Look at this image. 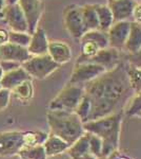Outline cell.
<instances>
[{
	"instance_id": "1f68e13d",
	"label": "cell",
	"mask_w": 141,
	"mask_h": 159,
	"mask_svg": "<svg viewBox=\"0 0 141 159\" xmlns=\"http://www.w3.org/2000/svg\"><path fill=\"white\" fill-rule=\"evenodd\" d=\"M31 34H27L25 32H12L9 33V40L12 43H16V45L22 46V47L27 48L31 42Z\"/></svg>"
},
{
	"instance_id": "74e56055",
	"label": "cell",
	"mask_w": 141,
	"mask_h": 159,
	"mask_svg": "<svg viewBox=\"0 0 141 159\" xmlns=\"http://www.w3.org/2000/svg\"><path fill=\"white\" fill-rule=\"evenodd\" d=\"M9 40V33L4 30H0V45H3Z\"/></svg>"
},
{
	"instance_id": "4fadbf2b",
	"label": "cell",
	"mask_w": 141,
	"mask_h": 159,
	"mask_svg": "<svg viewBox=\"0 0 141 159\" xmlns=\"http://www.w3.org/2000/svg\"><path fill=\"white\" fill-rule=\"evenodd\" d=\"M7 24L15 32H27V22L21 7L18 3L9 4L3 11Z\"/></svg>"
},
{
	"instance_id": "836d02e7",
	"label": "cell",
	"mask_w": 141,
	"mask_h": 159,
	"mask_svg": "<svg viewBox=\"0 0 141 159\" xmlns=\"http://www.w3.org/2000/svg\"><path fill=\"white\" fill-rule=\"evenodd\" d=\"M10 89H0V110H4L7 107L10 102Z\"/></svg>"
},
{
	"instance_id": "ac0fdd59",
	"label": "cell",
	"mask_w": 141,
	"mask_h": 159,
	"mask_svg": "<svg viewBox=\"0 0 141 159\" xmlns=\"http://www.w3.org/2000/svg\"><path fill=\"white\" fill-rule=\"evenodd\" d=\"M27 80H31V75L22 67H19L3 74L2 79L0 80V84H1L2 88L11 90Z\"/></svg>"
},
{
	"instance_id": "603a6c76",
	"label": "cell",
	"mask_w": 141,
	"mask_h": 159,
	"mask_svg": "<svg viewBox=\"0 0 141 159\" xmlns=\"http://www.w3.org/2000/svg\"><path fill=\"white\" fill-rule=\"evenodd\" d=\"M79 40H89L96 43L100 49L110 47L109 46V37H107V33L103 32V31L97 29V30H92L88 31L82 35V37Z\"/></svg>"
},
{
	"instance_id": "9a60e30c",
	"label": "cell",
	"mask_w": 141,
	"mask_h": 159,
	"mask_svg": "<svg viewBox=\"0 0 141 159\" xmlns=\"http://www.w3.org/2000/svg\"><path fill=\"white\" fill-rule=\"evenodd\" d=\"M48 54L58 65H62L71 61L72 50L68 43L63 42H48Z\"/></svg>"
},
{
	"instance_id": "b9f144b4",
	"label": "cell",
	"mask_w": 141,
	"mask_h": 159,
	"mask_svg": "<svg viewBox=\"0 0 141 159\" xmlns=\"http://www.w3.org/2000/svg\"><path fill=\"white\" fill-rule=\"evenodd\" d=\"M135 116H137V117H140V118H141V109L137 112V114L135 115Z\"/></svg>"
},
{
	"instance_id": "484cf974",
	"label": "cell",
	"mask_w": 141,
	"mask_h": 159,
	"mask_svg": "<svg viewBox=\"0 0 141 159\" xmlns=\"http://www.w3.org/2000/svg\"><path fill=\"white\" fill-rule=\"evenodd\" d=\"M81 43V53L76 63H83L89 61L100 50V48L93 42L89 40H80Z\"/></svg>"
},
{
	"instance_id": "cb8c5ba5",
	"label": "cell",
	"mask_w": 141,
	"mask_h": 159,
	"mask_svg": "<svg viewBox=\"0 0 141 159\" xmlns=\"http://www.w3.org/2000/svg\"><path fill=\"white\" fill-rule=\"evenodd\" d=\"M21 159H47L43 145H35V147H23L18 153Z\"/></svg>"
},
{
	"instance_id": "7c38bea8",
	"label": "cell",
	"mask_w": 141,
	"mask_h": 159,
	"mask_svg": "<svg viewBox=\"0 0 141 159\" xmlns=\"http://www.w3.org/2000/svg\"><path fill=\"white\" fill-rule=\"evenodd\" d=\"M32 57L27 48L12 43L0 45V61H15L18 63H24Z\"/></svg>"
},
{
	"instance_id": "d590c367",
	"label": "cell",
	"mask_w": 141,
	"mask_h": 159,
	"mask_svg": "<svg viewBox=\"0 0 141 159\" xmlns=\"http://www.w3.org/2000/svg\"><path fill=\"white\" fill-rule=\"evenodd\" d=\"M132 18V21H135L137 24L141 25V2H137V4L135 6L134 10H133Z\"/></svg>"
},
{
	"instance_id": "83f0119b",
	"label": "cell",
	"mask_w": 141,
	"mask_h": 159,
	"mask_svg": "<svg viewBox=\"0 0 141 159\" xmlns=\"http://www.w3.org/2000/svg\"><path fill=\"white\" fill-rule=\"evenodd\" d=\"M75 114L80 118V120L82 123L89 121V118H91V112H92V105L89 100L88 99L86 96H83V98L81 99L80 103L78 104V106L75 109Z\"/></svg>"
},
{
	"instance_id": "ffe728a7",
	"label": "cell",
	"mask_w": 141,
	"mask_h": 159,
	"mask_svg": "<svg viewBox=\"0 0 141 159\" xmlns=\"http://www.w3.org/2000/svg\"><path fill=\"white\" fill-rule=\"evenodd\" d=\"M141 47V25L135 21H131V29L127 39L125 42L123 51L127 54L137 52Z\"/></svg>"
},
{
	"instance_id": "4316f807",
	"label": "cell",
	"mask_w": 141,
	"mask_h": 159,
	"mask_svg": "<svg viewBox=\"0 0 141 159\" xmlns=\"http://www.w3.org/2000/svg\"><path fill=\"white\" fill-rule=\"evenodd\" d=\"M48 135L43 132H27L23 133L24 147H35L42 145L48 139Z\"/></svg>"
},
{
	"instance_id": "9c48e42d",
	"label": "cell",
	"mask_w": 141,
	"mask_h": 159,
	"mask_svg": "<svg viewBox=\"0 0 141 159\" xmlns=\"http://www.w3.org/2000/svg\"><path fill=\"white\" fill-rule=\"evenodd\" d=\"M131 29V20H122V21H115L107 30V37H109V46L112 48L123 51L125 42L127 39Z\"/></svg>"
},
{
	"instance_id": "7bdbcfd3",
	"label": "cell",
	"mask_w": 141,
	"mask_h": 159,
	"mask_svg": "<svg viewBox=\"0 0 141 159\" xmlns=\"http://www.w3.org/2000/svg\"><path fill=\"white\" fill-rule=\"evenodd\" d=\"M136 2H141V0H135Z\"/></svg>"
},
{
	"instance_id": "2e32d148",
	"label": "cell",
	"mask_w": 141,
	"mask_h": 159,
	"mask_svg": "<svg viewBox=\"0 0 141 159\" xmlns=\"http://www.w3.org/2000/svg\"><path fill=\"white\" fill-rule=\"evenodd\" d=\"M66 152L70 155L71 159H97L89 152V135L86 132L75 141Z\"/></svg>"
},
{
	"instance_id": "ba28073f",
	"label": "cell",
	"mask_w": 141,
	"mask_h": 159,
	"mask_svg": "<svg viewBox=\"0 0 141 159\" xmlns=\"http://www.w3.org/2000/svg\"><path fill=\"white\" fill-rule=\"evenodd\" d=\"M23 147V133H0V156H4V157L14 156L19 153V151Z\"/></svg>"
},
{
	"instance_id": "60d3db41",
	"label": "cell",
	"mask_w": 141,
	"mask_h": 159,
	"mask_svg": "<svg viewBox=\"0 0 141 159\" xmlns=\"http://www.w3.org/2000/svg\"><path fill=\"white\" fill-rule=\"evenodd\" d=\"M2 76H3V70H2V68L0 67V80L2 79Z\"/></svg>"
},
{
	"instance_id": "f1b7e54d",
	"label": "cell",
	"mask_w": 141,
	"mask_h": 159,
	"mask_svg": "<svg viewBox=\"0 0 141 159\" xmlns=\"http://www.w3.org/2000/svg\"><path fill=\"white\" fill-rule=\"evenodd\" d=\"M140 109H141V91L133 94L132 98L127 102V104L125 105L123 111H124L125 116L133 117V116H135Z\"/></svg>"
},
{
	"instance_id": "d4e9b609",
	"label": "cell",
	"mask_w": 141,
	"mask_h": 159,
	"mask_svg": "<svg viewBox=\"0 0 141 159\" xmlns=\"http://www.w3.org/2000/svg\"><path fill=\"white\" fill-rule=\"evenodd\" d=\"M130 85L134 93L141 91V68H136L132 65H125Z\"/></svg>"
},
{
	"instance_id": "8d00e7d4",
	"label": "cell",
	"mask_w": 141,
	"mask_h": 159,
	"mask_svg": "<svg viewBox=\"0 0 141 159\" xmlns=\"http://www.w3.org/2000/svg\"><path fill=\"white\" fill-rule=\"evenodd\" d=\"M106 159H134V158L124 155V154H122V153H119L117 150V151H115V152H113L111 155Z\"/></svg>"
},
{
	"instance_id": "30bf717a",
	"label": "cell",
	"mask_w": 141,
	"mask_h": 159,
	"mask_svg": "<svg viewBox=\"0 0 141 159\" xmlns=\"http://www.w3.org/2000/svg\"><path fill=\"white\" fill-rule=\"evenodd\" d=\"M27 22V31L33 34L37 29L38 21L41 16L42 7L39 0H18Z\"/></svg>"
},
{
	"instance_id": "277c9868",
	"label": "cell",
	"mask_w": 141,
	"mask_h": 159,
	"mask_svg": "<svg viewBox=\"0 0 141 159\" xmlns=\"http://www.w3.org/2000/svg\"><path fill=\"white\" fill-rule=\"evenodd\" d=\"M84 96L83 85L68 83L50 103L51 110H65L75 111Z\"/></svg>"
},
{
	"instance_id": "44dd1931",
	"label": "cell",
	"mask_w": 141,
	"mask_h": 159,
	"mask_svg": "<svg viewBox=\"0 0 141 159\" xmlns=\"http://www.w3.org/2000/svg\"><path fill=\"white\" fill-rule=\"evenodd\" d=\"M81 17L84 25L85 32L92 30L99 29L98 18H97V13L95 10V4H84L80 7Z\"/></svg>"
},
{
	"instance_id": "d6a6232c",
	"label": "cell",
	"mask_w": 141,
	"mask_h": 159,
	"mask_svg": "<svg viewBox=\"0 0 141 159\" xmlns=\"http://www.w3.org/2000/svg\"><path fill=\"white\" fill-rule=\"evenodd\" d=\"M126 60L129 65L134 66L136 68H141V47L137 52L127 55Z\"/></svg>"
},
{
	"instance_id": "7a4b0ae2",
	"label": "cell",
	"mask_w": 141,
	"mask_h": 159,
	"mask_svg": "<svg viewBox=\"0 0 141 159\" xmlns=\"http://www.w3.org/2000/svg\"><path fill=\"white\" fill-rule=\"evenodd\" d=\"M122 115L115 112L109 116L83 123L85 132L98 136L102 140V157L106 159L119 148L120 134H121Z\"/></svg>"
},
{
	"instance_id": "5bb4252c",
	"label": "cell",
	"mask_w": 141,
	"mask_h": 159,
	"mask_svg": "<svg viewBox=\"0 0 141 159\" xmlns=\"http://www.w3.org/2000/svg\"><path fill=\"white\" fill-rule=\"evenodd\" d=\"M137 2L135 0H109L107 7L111 9L115 21L130 20ZM132 21V20H131Z\"/></svg>"
},
{
	"instance_id": "d6986e66",
	"label": "cell",
	"mask_w": 141,
	"mask_h": 159,
	"mask_svg": "<svg viewBox=\"0 0 141 159\" xmlns=\"http://www.w3.org/2000/svg\"><path fill=\"white\" fill-rule=\"evenodd\" d=\"M42 145L44 148L45 154H47L48 157H54V156L60 155V154L66 152L68 148L71 147L63 139L53 134L48 135V139L45 140V142Z\"/></svg>"
},
{
	"instance_id": "ee69618b",
	"label": "cell",
	"mask_w": 141,
	"mask_h": 159,
	"mask_svg": "<svg viewBox=\"0 0 141 159\" xmlns=\"http://www.w3.org/2000/svg\"><path fill=\"white\" fill-rule=\"evenodd\" d=\"M2 88V87H1V84H0V89H1Z\"/></svg>"
},
{
	"instance_id": "52a82bcc",
	"label": "cell",
	"mask_w": 141,
	"mask_h": 159,
	"mask_svg": "<svg viewBox=\"0 0 141 159\" xmlns=\"http://www.w3.org/2000/svg\"><path fill=\"white\" fill-rule=\"evenodd\" d=\"M63 22L68 34L76 39H80L85 33L79 6L72 4L65 7L63 13Z\"/></svg>"
},
{
	"instance_id": "5b68a950",
	"label": "cell",
	"mask_w": 141,
	"mask_h": 159,
	"mask_svg": "<svg viewBox=\"0 0 141 159\" xmlns=\"http://www.w3.org/2000/svg\"><path fill=\"white\" fill-rule=\"evenodd\" d=\"M59 66L60 65L55 63L48 54L34 55L22 64V68L31 76H34L39 80L48 78L50 74L57 70Z\"/></svg>"
},
{
	"instance_id": "6da1fadb",
	"label": "cell",
	"mask_w": 141,
	"mask_h": 159,
	"mask_svg": "<svg viewBox=\"0 0 141 159\" xmlns=\"http://www.w3.org/2000/svg\"><path fill=\"white\" fill-rule=\"evenodd\" d=\"M83 87L84 96L88 97L92 105L89 121L121 112L120 110L124 109L134 94L123 61L100 74Z\"/></svg>"
},
{
	"instance_id": "ab89813d",
	"label": "cell",
	"mask_w": 141,
	"mask_h": 159,
	"mask_svg": "<svg viewBox=\"0 0 141 159\" xmlns=\"http://www.w3.org/2000/svg\"><path fill=\"white\" fill-rule=\"evenodd\" d=\"M3 2H4V0H0V11H1L2 7H3Z\"/></svg>"
},
{
	"instance_id": "8fae6325",
	"label": "cell",
	"mask_w": 141,
	"mask_h": 159,
	"mask_svg": "<svg viewBox=\"0 0 141 159\" xmlns=\"http://www.w3.org/2000/svg\"><path fill=\"white\" fill-rule=\"evenodd\" d=\"M86 61L98 64L103 68H106V70L107 71L115 68L118 64L121 63V53H120L119 50L115 49V48L106 47L103 48V49H100L93 57Z\"/></svg>"
},
{
	"instance_id": "3957f363",
	"label": "cell",
	"mask_w": 141,
	"mask_h": 159,
	"mask_svg": "<svg viewBox=\"0 0 141 159\" xmlns=\"http://www.w3.org/2000/svg\"><path fill=\"white\" fill-rule=\"evenodd\" d=\"M47 118L51 134L58 136L70 145L85 133L82 121L74 111L50 109Z\"/></svg>"
},
{
	"instance_id": "e575fe53",
	"label": "cell",
	"mask_w": 141,
	"mask_h": 159,
	"mask_svg": "<svg viewBox=\"0 0 141 159\" xmlns=\"http://www.w3.org/2000/svg\"><path fill=\"white\" fill-rule=\"evenodd\" d=\"M0 67L2 68L3 72H9V71H12V70H15V69L19 68L20 65L18 61H0Z\"/></svg>"
},
{
	"instance_id": "e0dca14e",
	"label": "cell",
	"mask_w": 141,
	"mask_h": 159,
	"mask_svg": "<svg viewBox=\"0 0 141 159\" xmlns=\"http://www.w3.org/2000/svg\"><path fill=\"white\" fill-rule=\"evenodd\" d=\"M48 42L45 32L43 29H36L33 33L31 42L27 46V51L32 55H43L48 54Z\"/></svg>"
},
{
	"instance_id": "4dcf8cb0",
	"label": "cell",
	"mask_w": 141,
	"mask_h": 159,
	"mask_svg": "<svg viewBox=\"0 0 141 159\" xmlns=\"http://www.w3.org/2000/svg\"><path fill=\"white\" fill-rule=\"evenodd\" d=\"M88 133V132H86ZM89 135V152L92 155H94L97 159H101L102 157V140L98 136L88 133Z\"/></svg>"
},
{
	"instance_id": "f546056e",
	"label": "cell",
	"mask_w": 141,
	"mask_h": 159,
	"mask_svg": "<svg viewBox=\"0 0 141 159\" xmlns=\"http://www.w3.org/2000/svg\"><path fill=\"white\" fill-rule=\"evenodd\" d=\"M14 92L16 93V96L19 97L22 100H29L33 97V85L31 80H27V81L22 82L20 85H18L17 87H15Z\"/></svg>"
},
{
	"instance_id": "f35d334b",
	"label": "cell",
	"mask_w": 141,
	"mask_h": 159,
	"mask_svg": "<svg viewBox=\"0 0 141 159\" xmlns=\"http://www.w3.org/2000/svg\"><path fill=\"white\" fill-rule=\"evenodd\" d=\"M18 0H7V2H9V4H15L17 3Z\"/></svg>"
},
{
	"instance_id": "7402d4cb",
	"label": "cell",
	"mask_w": 141,
	"mask_h": 159,
	"mask_svg": "<svg viewBox=\"0 0 141 159\" xmlns=\"http://www.w3.org/2000/svg\"><path fill=\"white\" fill-rule=\"evenodd\" d=\"M95 10H96L97 18H98L99 30L103 31V32H107V30L115 22L111 9L107 7V4L97 3L95 4Z\"/></svg>"
},
{
	"instance_id": "8992f818",
	"label": "cell",
	"mask_w": 141,
	"mask_h": 159,
	"mask_svg": "<svg viewBox=\"0 0 141 159\" xmlns=\"http://www.w3.org/2000/svg\"><path fill=\"white\" fill-rule=\"evenodd\" d=\"M106 68L98 64L91 63V61H83V63H76L75 68L70 79V84L77 85H85L86 83L93 81L100 74L106 72Z\"/></svg>"
}]
</instances>
